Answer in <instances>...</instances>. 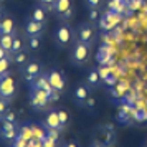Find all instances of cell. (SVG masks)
<instances>
[{
	"label": "cell",
	"mask_w": 147,
	"mask_h": 147,
	"mask_svg": "<svg viewBox=\"0 0 147 147\" xmlns=\"http://www.w3.org/2000/svg\"><path fill=\"white\" fill-rule=\"evenodd\" d=\"M33 20L36 22H41V23H47L48 20V10L45 7H41V5H36V7H33V10H32V15H30Z\"/></svg>",
	"instance_id": "obj_17"
},
{
	"label": "cell",
	"mask_w": 147,
	"mask_h": 147,
	"mask_svg": "<svg viewBox=\"0 0 147 147\" xmlns=\"http://www.w3.org/2000/svg\"><path fill=\"white\" fill-rule=\"evenodd\" d=\"M22 50H27V48H23V41L18 38V36H15V41H13V47H12V55L13 53H18Z\"/></svg>",
	"instance_id": "obj_28"
},
{
	"label": "cell",
	"mask_w": 147,
	"mask_h": 147,
	"mask_svg": "<svg viewBox=\"0 0 147 147\" xmlns=\"http://www.w3.org/2000/svg\"><path fill=\"white\" fill-rule=\"evenodd\" d=\"M89 55H91V47L83 43L80 40H74L73 45H71V50H69V61L74 66H84L88 61H89Z\"/></svg>",
	"instance_id": "obj_1"
},
{
	"label": "cell",
	"mask_w": 147,
	"mask_h": 147,
	"mask_svg": "<svg viewBox=\"0 0 147 147\" xmlns=\"http://www.w3.org/2000/svg\"><path fill=\"white\" fill-rule=\"evenodd\" d=\"M84 83H86L91 89L99 88L101 83H102V78H101L99 69H98V68H91V69H89V73L86 74V80H84Z\"/></svg>",
	"instance_id": "obj_16"
},
{
	"label": "cell",
	"mask_w": 147,
	"mask_h": 147,
	"mask_svg": "<svg viewBox=\"0 0 147 147\" xmlns=\"http://www.w3.org/2000/svg\"><path fill=\"white\" fill-rule=\"evenodd\" d=\"M8 109H10V102L7 99H3V98H0V121H2V117L5 116Z\"/></svg>",
	"instance_id": "obj_27"
},
{
	"label": "cell",
	"mask_w": 147,
	"mask_h": 147,
	"mask_svg": "<svg viewBox=\"0 0 147 147\" xmlns=\"http://www.w3.org/2000/svg\"><path fill=\"white\" fill-rule=\"evenodd\" d=\"M20 73H22V76H23V80L27 81V83H30V81H33L36 76L43 74V65H41L38 60H30L25 66L20 68Z\"/></svg>",
	"instance_id": "obj_7"
},
{
	"label": "cell",
	"mask_w": 147,
	"mask_h": 147,
	"mask_svg": "<svg viewBox=\"0 0 147 147\" xmlns=\"http://www.w3.org/2000/svg\"><path fill=\"white\" fill-rule=\"evenodd\" d=\"M106 147H117V146H116V144H107Z\"/></svg>",
	"instance_id": "obj_37"
},
{
	"label": "cell",
	"mask_w": 147,
	"mask_h": 147,
	"mask_svg": "<svg viewBox=\"0 0 147 147\" xmlns=\"http://www.w3.org/2000/svg\"><path fill=\"white\" fill-rule=\"evenodd\" d=\"M47 76H48V81H50V84H51L55 93L61 94L65 91V88H66V78H65V74L61 73L60 69L51 68V69L47 71Z\"/></svg>",
	"instance_id": "obj_8"
},
{
	"label": "cell",
	"mask_w": 147,
	"mask_h": 147,
	"mask_svg": "<svg viewBox=\"0 0 147 147\" xmlns=\"http://www.w3.org/2000/svg\"><path fill=\"white\" fill-rule=\"evenodd\" d=\"M15 36L17 35H0V47L3 50H7L10 55H12V47H13Z\"/></svg>",
	"instance_id": "obj_20"
},
{
	"label": "cell",
	"mask_w": 147,
	"mask_h": 147,
	"mask_svg": "<svg viewBox=\"0 0 147 147\" xmlns=\"http://www.w3.org/2000/svg\"><path fill=\"white\" fill-rule=\"evenodd\" d=\"M15 96H17V81L10 74H7L0 80V98H3L10 102Z\"/></svg>",
	"instance_id": "obj_6"
},
{
	"label": "cell",
	"mask_w": 147,
	"mask_h": 147,
	"mask_svg": "<svg viewBox=\"0 0 147 147\" xmlns=\"http://www.w3.org/2000/svg\"><path fill=\"white\" fill-rule=\"evenodd\" d=\"M58 117H60V124H61V131L69 124V114H68L66 109H60L58 111Z\"/></svg>",
	"instance_id": "obj_24"
},
{
	"label": "cell",
	"mask_w": 147,
	"mask_h": 147,
	"mask_svg": "<svg viewBox=\"0 0 147 147\" xmlns=\"http://www.w3.org/2000/svg\"><path fill=\"white\" fill-rule=\"evenodd\" d=\"M18 137V129L15 122H7L2 121V127H0V139L5 142H12Z\"/></svg>",
	"instance_id": "obj_11"
},
{
	"label": "cell",
	"mask_w": 147,
	"mask_h": 147,
	"mask_svg": "<svg viewBox=\"0 0 147 147\" xmlns=\"http://www.w3.org/2000/svg\"><path fill=\"white\" fill-rule=\"evenodd\" d=\"M7 56H10V53H8L7 50H3V48L0 47V60H3V58H7Z\"/></svg>",
	"instance_id": "obj_34"
},
{
	"label": "cell",
	"mask_w": 147,
	"mask_h": 147,
	"mask_svg": "<svg viewBox=\"0 0 147 147\" xmlns=\"http://www.w3.org/2000/svg\"><path fill=\"white\" fill-rule=\"evenodd\" d=\"M63 147H80V146H78V142H74V140H69V142H66V144H65Z\"/></svg>",
	"instance_id": "obj_35"
},
{
	"label": "cell",
	"mask_w": 147,
	"mask_h": 147,
	"mask_svg": "<svg viewBox=\"0 0 147 147\" xmlns=\"http://www.w3.org/2000/svg\"><path fill=\"white\" fill-rule=\"evenodd\" d=\"M13 61H12V55L7 56V58H3V60H0V80L3 78V76H7L10 74V65H12Z\"/></svg>",
	"instance_id": "obj_22"
},
{
	"label": "cell",
	"mask_w": 147,
	"mask_h": 147,
	"mask_svg": "<svg viewBox=\"0 0 147 147\" xmlns=\"http://www.w3.org/2000/svg\"><path fill=\"white\" fill-rule=\"evenodd\" d=\"M98 61H99L101 66H106L109 61H113V55L109 53L106 48H99V53H98Z\"/></svg>",
	"instance_id": "obj_23"
},
{
	"label": "cell",
	"mask_w": 147,
	"mask_h": 147,
	"mask_svg": "<svg viewBox=\"0 0 147 147\" xmlns=\"http://www.w3.org/2000/svg\"><path fill=\"white\" fill-rule=\"evenodd\" d=\"M126 8L127 3L124 0H109V3H107V10L113 13H122V12H126Z\"/></svg>",
	"instance_id": "obj_18"
},
{
	"label": "cell",
	"mask_w": 147,
	"mask_h": 147,
	"mask_svg": "<svg viewBox=\"0 0 147 147\" xmlns=\"http://www.w3.org/2000/svg\"><path fill=\"white\" fill-rule=\"evenodd\" d=\"M91 147H99V146H91Z\"/></svg>",
	"instance_id": "obj_38"
},
{
	"label": "cell",
	"mask_w": 147,
	"mask_h": 147,
	"mask_svg": "<svg viewBox=\"0 0 147 147\" xmlns=\"http://www.w3.org/2000/svg\"><path fill=\"white\" fill-rule=\"evenodd\" d=\"M45 25L47 23H41V22L33 20L32 17H28L25 23H23V32L27 36H41L45 33Z\"/></svg>",
	"instance_id": "obj_9"
},
{
	"label": "cell",
	"mask_w": 147,
	"mask_h": 147,
	"mask_svg": "<svg viewBox=\"0 0 147 147\" xmlns=\"http://www.w3.org/2000/svg\"><path fill=\"white\" fill-rule=\"evenodd\" d=\"M51 102V96L41 89H30V106L33 111H45Z\"/></svg>",
	"instance_id": "obj_4"
},
{
	"label": "cell",
	"mask_w": 147,
	"mask_h": 147,
	"mask_svg": "<svg viewBox=\"0 0 147 147\" xmlns=\"http://www.w3.org/2000/svg\"><path fill=\"white\" fill-rule=\"evenodd\" d=\"M84 5L88 7V10L89 8H101L102 0H84Z\"/></svg>",
	"instance_id": "obj_30"
},
{
	"label": "cell",
	"mask_w": 147,
	"mask_h": 147,
	"mask_svg": "<svg viewBox=\"0 0 147 147\" xmlns=\"http://www.w3.org/2000/svg\"><path fill=\"white\" fill-rule=\"evenodd\" d=\"M56 0H38V5H41V7H45L48 10V12H53V5Z\"/></svg>",
	"instance_id": "obj_31"
},
{
	"label": "cell",
	"mask_w": 147,
	"mask_h": 147,
	"mask_svg": "<svg viewBox=\"0 0 147 147\" xmlns=\"http://www.w3.org/2000/svg\"><path fill=\"white\" fill-rule=\"evenodd\" d=\"M43 126L47 131H61V124H60V117H58V111L50 109L47 114V117L43 121Z\"/></svg>",
	"instance_id": "obj_15"
},
{
	"label": "cell",
	"mask_w": 147,
	"mask_h": 147,
	"mask_svg": "<svg viewBox=\"0 0 147 147\" xmlns=\"http://www.w3.org/2000/svg\"><path fill=\"white\" fill-rule=\"evenodd\" d=\"M58 132H60V131H48V139L56 142V140H58Z\"/></svg>",
	"instance_id": "obj_33"
},
{
	"label": "cell",
	"mask_w": 147,
	"mask_h": 147,
	"mask_svg": "<svg viewBox=\"0 0 147 147\" xmlns=\"http://www.w3.org/2000/svg\"><path fill=\"white\" fill-rule=\"evenodd\" d=\"M126 3H127V10L129 12H136V10H139L144 5V0H126Z\"/></svg>",
	"instance_id": "obj_26"
},
{
	"label": "cell",
	"mask_w": 147,
	"mask_h": 147,
	"mask_svg": "<svg viewBox=\"0 0 147 147\" xmlns=\"http://www.w3.org/2000/svg\"><path fill=\"white\" fill-rule=\"evenodd\" d=\"M2 17H3V10H2V7H0V20H2Z\"/></svg>",
	"instance_id": "obj_36"
},
{
	"label": "cell",
	"mask_w": 147,
	"mask_h": 147,
	"mask_svg": "<svg viewBox=\"0 0 147 147\" xmlns=\"http://www.w3.org/2000/svg\"><path fill=\"white\" fill-rule=\"evenodd\" d=\"M99 18H101L99 8H89V12H88V22H91V23H98Z\"/></svg>",
	"instance_id": "obj_25"
},
{
	"label": "cell",
	"mask_w": 147,
	"mask_h": 147,
	"mask_svg": "<svg viewBox=\"0 0 147 147\" xmlns=\"http://www.w3.org/2000/svg\"><path fill=\"white\" fill-rule=\"evenodd\" d=\"M53 13L60 22H68L74 13L73 0H56L53 5Z\"/></svg>",
	"instance_id": "obj_5"
},
{
	"label": "cell",
	"mask_w": 147,
	"mask_h": 147,
	"mask_svg": "<svg viewBox=\"0 0 147 147\" xmlns=\"http://www.w3.org/2000/svg\"><path fill=\"white\" fill-rule=\"evenodd\" d=\"M94 106H96V99H94L93 96H89L86 99V102H84V106L83 107H88V109H94Z\"/></svg>",
	"instance_id": "obj_32"
},
{
	"label": "cell",
	"mask_w": 147,
	"mask_h": 147,
	"mask_svg": "<svg viewBox=\"0 0 147 147\" xmlns=\"http://www.w3.org/2000/svg\"><path fill=\"white\" fill-rule=\"evenodd\" d=\"M96 38H98V33H96L94 23H91V22H83L74 30V40H80L83 43L89 45V47L94 45Z\"/></svg>",
	"instance_id": "obj_3"
},
{
	"label": "cell",
	"mask_w": 147,
	"mask_h": 147,
	"mask_svg": "<svg viewBox=\"0 0 147 147\" xmlns=\"http://www.w3.org/2000/svg\"><path fill=\"white\" fill-rule=\"evenodd\" d=\"M91 96V88L88 86L86 83H83V84H78V86L74 88V93H73V98H74V102L78 104V106H84V102L86 99Z\"/></svg>",
	"instance_id": "obj_13"
},
{
	"label": "cell",
	"mask_w": 147,
	"mask_h": 147,
	"mask_svg": "<svg viewBox=\"0 0 147 147\" xmlns=\"http://www.w3.org/2000/svg\"><path fill=\"white\" fill-rule=\"evenodd\" d=\"M2 121H7V122H15V121H17V113H15L13 109L10 107L7 113H5V116L2 117Z\"/></svg>",
	"instance_id": "obj_29"
},
{
	"label": "cell",
	"mask_w": 147,
	"mask_h": 147,
	"mask_svg": "<svg viewBox=\"0 0 147 147\" xmlns=\"http://www.w3.org/2000/svg\"><path fill=\"white\" fill-rule=\"evenodd\" d=\"M119 22H121V13H113V12H109V10H107L106 13L101 15L98 25H99L101 30L107 32V30H113V28L116 27Z\"/></svg>",
	"instance_id": "obj_10"
},
{
	"label": "cell",
	"mask_w": 147,
	"mask_h": 147,
	"mask_svg": "<svg viewBox=\"0 0 147 147\" xmlns=\"http://www.w3.org/2000/svg\"><path fill=\"white\" fill-rule=\"evenodd\" d=\"M0 35H17V23L12 15L3 13L0 20Z\"/></svg>",
	"instance_id": "obj_14"
},
{
	"label": "cell",
	"mask_w": 147,
	"mask_h": 147,
	"mask_svg": "<svg viewBox=\"0 0 147 147\" xmlns=\"http://www.w3.org/2000/svg\"><path fill=\"white\" fill-rule=\"evenodd\" d=\"M27 50L28 51H38L41 48V36H27Z\"/></svg>",
	"instance_id": "obj_21"
},
{
	"label": "cell",
	"mask_w": 147,
	"mask_h": 147,
	"mask_svg": "<svg viewBox=\"0 0 147 147\" xmlns=\"http://www.w3.org/2000/svg\"><path fill=\"white\" fill-rule=\"evenodd\" d=\"M30 84V89H41V91H47L50 96H53V88H51V84H50V81H48V76L47 73L40 74V76H36L33 81H30L28 83Z\"/></svg>",
	"instance_id": "obj_12"
},
{
	"label": "cell",
	"mask_w": 147,
	"mask_h": 147,
	"mask_svg": "<svg viewBox=\"0 0 147 147\" xmlns=\"http://www.w3.org/2000/svg\"><path fill=\"white\" fill-rule=\"evenodd\" d=\"M144 147H147V142H146V146H144Z\"/></svg>",
	"instance_id": "obj_39"
},
{
	"label": "cell",
	"mask_w": 147,
	"mask_h": 147,
	"mask_svg": "<svg viewBox=\"0 0 147 147\" xmlns=\"http://www.w3.org/2000/svg\"><path fill=\"white\" fill-rule=\"evenodd\" d=\"M73 28H71V25L68 23V22H61L60 25L56 27V30H55V35H53V40H55V45L58 48H68L69 45H73Z\"/></svg>",
	"instance_id": "obj_2"
},
{
	"label": "cell",
	"mask_w": 147,
	"mask_h": 147,
	"mask_svg": "<svg viewBox=\"0 0 147 147\" xmlns=\"http://www.w3.org/2000/svg\"><path fill=\"white\" fill-rule=\"evenodd\" d=\"M124 2H126V0H124Z\"/></svg>",
	"instance_id": "obj_40"
},
{
	"label": "cell",
	"mask_w": 147,
	"mask_h": 147,
	"mask_svg": "<svg viewBox=\"0 0 147 147\" xmlns=\"http://www.w3.org/2000/svg\"><path fill=\"white\" fill-rule=\"evenodd\" d=\"M12 61H13L17 66H25L28 61H30V56H28V50H22L18 53H13L12 55Z\"/></svg>",
	"instance_id": "obj_19"
}]
</instances>
